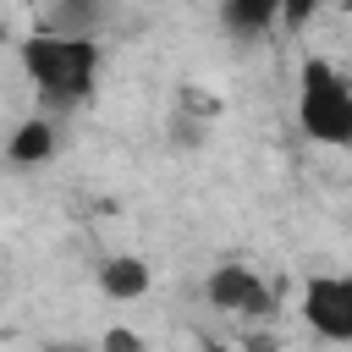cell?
I'll use <instances>...</instances> for the list:
<instances>
[{
	"label": "cell",
	"mask_w": 352,
	"mask_h": 352,
	"mask_svg": "<svg viewBox=\"0 0 352 352\" xmlns=\"http://www.w3.org/2000/svg\"><path fill=\"white\" fill-rule=\"evenodd\" d=\"M16 60L38 94V116H66L77 110L94 82H99V38H55V33H28L16 44Z\"/></svg>",
	"instance_id": "6da1fadb"
},
{
	"label": "cell",
	"mask_w": 352,
	"mask_h": 352,
	"mask_svg": "<svg viewBox=\"0 0 352 352\" xmlns=\"http://www.w3.org/2000/svg\"><path fill=\"white\" fill-rule=\"evenodd\" d=\"M297 126L319 148H352V77L324 55L297 66Z\"/></svg>",
	"instance_id": "7a4b0ae2"
},
{
	"label": "cell",
	"mask_w": 352,
	"mask_h": 352,
	"mask_svg": "<svg viewBox=\"0 0 352 352\" xmlns=\"http://www.w3.org/2000/svg\"><path fill=\"white\" fill-rule=\"evenodd\" d=\"M297 314L319 341L352 346V275H308Z\"/></svg>",
	"instance_id": "3957f363"
},
{
	"label": "cell",
	"mask_w": 352,
	"mask_h": 352,
	"mask_svg": "<svg viewBox=\"0 0 352 352\" xmlns=\"http://www.w3.org/2000/svg\"><path fill=\"white\" fill-rule=\"evenodd\" d=\"M204 302L220 308V314H270V308H275L270 286H264L248 264H214L209 280H204Z\"/></svg>",
	"instance_id": "277c9868"
},
{
	"label": "cell",
	"mask_w": 352,
	"mask_h": 352,
	"mask_svg": "<svg viewBox=\"0 0 352 352\" xmlns=\"http://www.w3.org/2000/svg\"><path fill=\"white\" fill-rule=\"evenodd\" d=\"M55 148H60V126L50 121V116H22L16 126H11V138H6V165H16V170H38V165H50L55 160Z\"/></svg>",
	"instance_id": "5b68a950"
},
{
	"label": "cell",
	"mask_w": 352,
	"mask_h": 352,
	"mask_svg": "<svg viewBox=\"0 0 352 352\" xmlns=\"http://www.w3.org/2000/svg\"><path fill=\"white\" fill-rule=\"evenodd\" d=\"M94 280H99V292H104L110 302H143V297L154 292V270H148V258H138V253H110V258H99Z\"/></svg>",
	"instance_id": "8992f818"
},
{
	"label": "cell",
	"mask_w": 352,
	"mask_h": 352,
	"mask_svg": "<svg viewBox=\"0 0 352 352\" xmlns=\"http://www.w3.org/2000/svg\"><path fill=\"white\" fill-rule=\"evenodd\" d=\"M104 6H94V0H55L44 16H38V33H55V38H99V28H104Z\"/></svg>",
	"instance_id": "52a82bcc"
},
{
	"label": "cell",
	"mask_w": 352,
	"mask_h": 352,
	"mask_svg": "<svg viewBox=\"0 0 352 352\" xmlns=\"http://www.w3.org/2000/svg\"><path fill=\"white\" fill-rule=\"evenodd\" d=\"M280 22V0H226L220 6V28L231 33V38H264L270 28Z\"/></svg>",
	"instance_id": "ba28073f"
},
{
	"label": "cell",
	"mask_w": 352,
	"mask_h": 352,
	"mask_svg": "<svg viewBox=\"0 0 352 352\" xmlns=\"http://www.w3.org/2000/svg\"><path fill=\"white\" fill-rule=\"evenodd\" d=\"M99 352H148V336L132 330V324H110V330L99 336Z\"/></svg>",
	"instance_id": "9c48e42d"
},
{
	"label": "cell",
	"mask_w": 352,
	"mask_h": 352,
	"mask_svg": "<svg viewBox=\"0 0 352 352\" xmlns=\"http://www.w3.org/2000/svg\"><path fill=\"white\" fill-rule=\"evenodd\" d=\"M44 352H88V346H77V341H60V346H44ZM99 352V346H94Z\"/></svg>",
	"instance_id": "30bf717a"
},
{
	"label": "cell",
	"mask_w": 352,
	"mask_h": 352,
	"mask_svg": "<svg viewBox=\"0 0 352 352\" xmlns=\"http://www.w3.org/2000/svg\"><path fill=\"white\" fill-rule=\"evenodd\" d=\"M198 352H231V346H220V341H204V346H198Z\"/></svg>",
	"instance_id": "8fae6325"
}]
</instances>
